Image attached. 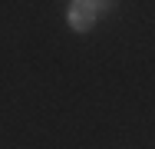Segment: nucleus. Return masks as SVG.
<instances>
[{
  "label": "nucleus",
  "mask_w": 155,
  "mask_h": 149,
  "mask_svg": "<svg viewBox=\"0 0 155 149\" xmlns=\"http://www.w3.org/2000/svg\"><path fill=\"white\" fill-rule=\"evenodd\" d=\"M106 7H109V3L73 0V3H69V10H66V20H69V27L76 30V33H86V30H93V23L99 20V13H106Z\"/></svg>",
  "instance_id": "f257e3e1"
}]
</instances>
